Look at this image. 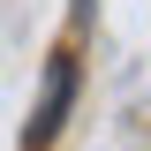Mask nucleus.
I'll use <instances>...</instances> for the list:
<instances>
[{
	"label": "nucleus",
	"mask_w": 151,
	"mask_h": 151,
	"mask_svg": "<svg viewBox=\"0 0 151 151\" xmlns=\"http://www.w3.org/2000/svg\"><path fill=\"white\" fill-rule=\"evenodd\" d=\"M68 83H76V68L68 60H53V83H45V106H38V144L60 129V106H68Z\"/></svg>",
	"instance_id": "obj_1"
}]
</instances>
